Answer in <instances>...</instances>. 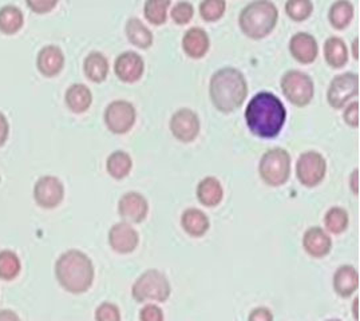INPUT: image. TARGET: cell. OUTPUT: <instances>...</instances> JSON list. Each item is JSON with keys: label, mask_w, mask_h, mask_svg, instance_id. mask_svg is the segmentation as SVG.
<instances>
[{"label": "cell", "mask_w": 360, "mask_h": 321, "mask_svg": "<svg viewBox=\"0 0 360 321\" xmlns=\"http://www.w3.org/2000/svg\"><path fill=\"white\" fill-rule=\"evenodd\" d=\"M287 119V110L278 97L268 91L257 93L245 109V121L250 131L262 138H275Z\"/></svg>", "instance_id": "1"}, {"label": "cell", "mask_w": 360, "mask_h": 321, "mask_svg": "<svg viewBox=\"0 0 360 321\" xmlns=\"http://www.w3.org/2000/svg\"><path fill=\"white\" fill-rule=\"evenodd\" d=\"M94 264L91 258L78 249L63 251L56 263V277L60 287L70 294L87 292L94 281Z\"/></svg>", "instance_id": "2"}, {"label": "cell", "mask_w": 360, "mask_h": 321, "mask_svg": "<svg viewBox=\"0 0 360 321\" xmlns=\"http://www.w3.org/2000/svg\"><path fill=\"white\" fill-rule=\"evenodd\" d=\"M209 94L213 105L220 112H235L247 98V79L244 74L235 67H224L212 75Z\"/></svg>", "instance_id": "3"}, {"label": "cell", "mask_w": 360, "mask_h": 321, "mask_svg": "<svg viewBox=\"0 0 360 321\" xmlns=\"http://www.w3.org/2000/svg\"><path fill=\"white\" fill-rule=\"evenodd\" d=\"M278 11L268 0H255L247 4L238 18L243 32L252 39L265 38L276 26Z\"/></svg>", "instance_id": "4"}, {"label": "cell", "mask_w": 360, "mask_h": 321, "mask_svg": "<svg viewBox=\"0 0 360 321\" xmlns=\"http://www.w3.org/2000/svg\"><path fill=\"white\" fill-rule=\"evenodd\" d=\"M172 294V287L167 276L157 270L149 269L143 272L139 279L136 280L131 294L136 301L145 303V301H157L165 303Z\"/></svg>", "instance_id": "5"}, {"label": "cell", "mask_w": 360, "mask_h": 321, "mask_svg": "<svg viewBox=\"0 0 360 321\" xmlns=\"http://www.w3.org/2000/svg\"><path fill=\"white\" fill-rule=\"evenodd\" d=\"M263 181L271 186H281L291 174V155L283 148H274L265 152L259 164Z\"/></svg>", "instance_id": "6"}, {"label": "cell", "mask_w": 360, "mask_h": 321, "mask_svg": "<svg viewBox=\"0 0 360 321\" xmlns=\"http://www.w3.org/2000/svg\"><path fill=\"white\" fill-rule=\"evenodd\" d=\"M281 90L291 103L303 107L314 98L315 84L307 72L288 70L281 78Z\"/></svg>", "instance_id": "7"}, {"label": "cell", "mask_w": 360, "mask_h": 321, "mask_svg": "<svg viewBox=\"0 0 360 321\" xmlns=\"http://www.w3.org/2000/svg\"><path fill=\"white\" fill-rule=\"evenodd\" d=\"M327 171L326 158L318 152L300 154L296 162V176L308 188H314L324 180Z\"/></svg>", "instance_id": "8"}, {"label": "cell", "mask_w": 360, "mask_h": 321, "mask_svg": "<svg viewBox=\"0 0 360 321\" xmlns=\"http://www.w3.org/2000/svg\"><path fill=\"white\" fill-rule=\"evenodd\" d=\"M359 93V75L347 71L333 78L327 91V100L333 109H342L347 100L358 96Z\"/></svg>", "instance_id": "9"}, {"label": "cell", "mask_w": 360, "mask_h": 321, "mask_svg": "<svg viewBox=\"0 0 360 321\" xmlns=\"http://www.w3.org/2000/svg\"><path fill=\"white\" fill-rule=\"evenodd\" d=\"M137 119V112L133 103L127 100H112L105 110V122L115 134L127 133Z\"/></svg>", "instance_id": "10"}, {"label": "cell", "mask_w": 360, "mask_h": 321, "mask_svg": "<svg viewBox=\"0 0 360 321\" xmlns=\"http://www.w3.org/2000/svg\"><path fill=\"white\" fill-rule=\"evenodd\" d=\"M65 196V185L56 176H42L34 186V197L43 208H56Z\"/></svg>", "instance_id": "11"}, {"label": "cell", "mask_w": 360, "mask_h": 321, "mask_svg": "<svg viewBox=\"0 0 360 321\" xmlns=\"http://www.w3.org/2000/svg\"><path fill=\"white\" fill-rule=\"evenodd\" d=\"M170 130L181 142H192L200 133V118L191 109H180L172 115Z\"/></svg>", "instance_id": "12"}, {"label": "cell", "mask_w": 360, "mask_h": 321, "mask_svg": "<svg viewBox=\"0 0 360 321\" xmlns=\"http://www.w3.org/2000/svg\"><path fill=\"white\" fill-rule=\"evenodd\" d=\"M114 70L121 81L133 84L141 79L145 71V62L139 53L125 51L117 56L114 62Z\"/></svg>", "instance_id": "13"}, {"label": "cell", "mask_w": 360, "mask_h": 321, "mask_svg": "<svg viewBox=\"0 0 360 321\" xmlns=\"http://www.w3.org/2000/svg\"><path fill=\"white\" fill-rule=\"evenodd\" d=\"M109 244L117 253L127 254L136 251L139 244V232L127 223H118L111 226Z\"/></svg>", "instance_id": "14"}, {"label": "cell", "mask_w": 360, "mask_h": 321, "mask_svg": "<svg viewBox=\"0 0 360 321\" xmlns=\"http://www.w3.org/2000/svg\"><path fill=\"white\" fill-rule=\"evenodd\" d=\"M120 216L130 223H142L149 211L148 199L139 192H129L118 202Z\"/></svg>", "instance_id": "15"}, {"label": "cell", "mask_w": 360, "mask_h": 321, "mask_svg": "<svg viewBox=\"0 0 360 321\" xmlns=\"http://www.w3.org/2000/svg\"><path fill=\"white\" fill-rule=\"evenodd\" d=\"M303 248L314 258H323L333 249V238L319 226L309 228L303 236Z\"/></svg>", "instance_id": "16"}, {"label": "cell", "mask_w": 360, "mask_h": 321, "mask_svg": "<svg viewBox=\"0 0 360 321\" xmlns=\"http://www.w3.org/2000/svg\"><path fill=\"white\" fill-rule=\"evenodd\" d=\"M290 51L297 62L312 63L318 56V41L308 32H296L290 41Z\"/></svg>", "instance_id": "17"}, {"label": "cell", "mask_w": 360, "mask_h": 321, "mask_svg": "<svg viewBox=\"0 0 360 321\" xmlns=\"http://www.w3.org/2000/svg\"><path fill=\"white\" fill-rule=\"evenodd\" d=\"M37 66L46 77L56 75L65 66V54L56 44H47L38 53Z\"/></svg>", "instance_id": "18"}, {"label": "cell", "mask_w": 360, "mask_h": 321, "mask_svg": "<svg viewBox=\"0 0 360 321\" xmlns=\"http://www.w3.org/2000/svg\"><path fill=\"white\" fill-rule=\"evenodd\" d=\"M209 46V35L204 28H189L182 38V48L185 54L194 59H200L205 55L208 53Z\"/></svg>", "instance_id": "19"}, {"label": "cell", "mask_w": 360, "mask_h": 321, "mask_svg": "<svg viewBox=\"0 0 360 321\" xmlns=\"http://www.w3.org/2000/svg\"><path fill=\"white\" fill-rule=\"evenodd\" d=\"M333 289L342 297H349L359 288V273L352 266H339L333 275Z\"/></svg>", "instance_id": "20"}, {"label": "cell", "mask_w": 360, "mask_h": 321, "mask_svg": "<svg viewBox=\"0 0 360 321\" xmlns=\"http://www.w3.org/2000/svg\"><path fill=\"white\" fill-rule=\"evenodd\" d=\"M182 229L192 237H202L209 229L208 216L202 210L189 208L181 216Z\"/></svg>", "instance_id": "21"}, {"label": "cell", "mask_w": 360, "mask_h": 321, "mask_svg": "<svg viewBox=\"0 0 360 321\" xmlns=\"http://www.w3.org/2000/svg\"><path fill=\"white\" fill-rule=\"evenodd\" d=\"M224 189L221 182L216 177H205L198 182L197 186V198L205 207H216L222 201Z\"/></svg>", "instance_id": "22"}, {"label": "cell", "mask_w": 360, "mask_h": 321, "mask_svg": "<svg viewBox=\"0 0 360 321\" xmlns=\"http://www.w3.org/2000/svg\"><path fill=\"white\" fill-rule=\"evenodd\" d=\"M65 99L71 112H84L90 107L93 102V94L86 84H72L66 90Z\"/></svg>", "instance_id": "23"}, {"label": "cell", "mask_w": 360, "mask_h": 321, "mask_svg": "<svg viewBox=\"0 0 360 321\" xmlns=\"http://www.w3.org/2000/svg\"><path fill=\"white\" fill-rule=\"evenodd\" d=\"M84 74L93 82H103L109 74V60L99 51H91L84 58Z\"/></svg>", "instance_id": "24"}, {"label": "cell", "mask_w": 360, "mask_h": 321, "mask_svg": "<svg viewBox=\"0 0 360 321\" xmlns=\"http://www.w3.org/2000/svg\"><path fill=\"white\" fill-rule=\"evenodd\" d=\"M324 56L331 67H343L348 60V50L345 41L338 37H330L324 43Z\"/></svg>", "instance_id": "25"}, {"label": "cell", "mask_w": 360, "mask_h": 321, "mask_svg": "<svg viewBox=\"0 0 360 321\" xmlns=\"http://www.w3.org/2000/svg\"><path fill=\"white\" fill-rule=\"evenodd\" d=\"M127 39L139 48H149L153 44V32L139 18H130L126 22Z\"/></svg>", "instance_id": "26"}, {"label": "cell", "mask_w": 360, "mask_h": 321, "mask_svg": "<svg viewBox=\"0 0 360 321\" xmlns=\"http://www.w3.org/2000/svg\"><path fill=\"white\" fill-rule=\"evenodd\" d=\"M106 168L111 177L117 180H122L126 176H129L130 170L133 168V159L130 154L124 150H117L108 157Z\"/></svg>", "instance_id": "27"}, {"label": "cell", "mask_w": 360, "mask_h": 321, "mask_svg": "<svg viewBox=\"0 0 360 321\" xmlns=\"http://www.w3.org/2000/svg\"><path fill=\"white\" fill-rule=\"evenodd\" d=\"M25 16L15 4H6L0 8V30L6 34H14L23 26Z\"/></svg>", "instance_id": "28"}, {"label": "cell", "mask_w": 360, "mask_h": 321, "mask_svg": "<svg viewBox=\"0 0 360 321\" xmlns=\"http://www.w3.org/2000/svg\"><path fill=\"white\" fill-rule=\"evenodd\" d=\"M352 18H354V6L348 0L335 1L328 13V19L331 25L338 30L346 28L352 20Z\"/></svg>", "instance_id": "29"}, {"label": "cell", "mask_w": 360, "mask_h": 321, "mask_svg": "<svg viewBox=\"0 0 360 321\" xmlns=\"http://www.w3.org/2000/svg\"><path fill=\"white\" fill-rule=\"evenodd\" d=\"M22 269L19 256L14 251L3 249L0 251V279L10 281L14 280Z\"/></svg>", "instance_id": "30"}, {"label": "cell", "mask_w": 360, "mask_h": 321, "mask_svg": "<svg viewBox=\"0 0 360 321\" xmlns=\"http://www.w3.org/2000/svg\"><path fill=\"white\" fill-rule=\"evenodd\" d=\"M348 213L340 207H333L324 216V225L333 235H340L348 228Z\"/></svg>", "instance_id": "31"}, {"label": "cell", "mask_w": 360, "mask_h": 321, "mask_svg": "<svg viewBox=\"0 0 360 321\" xmlns=\"http://www.w3.org/2000/svg\"><path fill=\"white\" fill-rule=\"evenodd\" d=\"M169 6L170 0H148L143 7L145 18L153 25H164L167 22Z\"/></svg>", "instance_id": "32"}, {"label": "cell", "mask_w": 360, "mask_h": 321, "mask_svg": "<svg viewBox=\"0 0 360 321\" xmlns=\"http://www.w3.org/2000/svg\"><path fill=\"white\" fill-rule=\"evenodd\" d=\"M285 11L293 20L302 22L311 16L314 4L311 0H288L285 3Z\"/></svg>", "instance_id": "33"}, {"label": "cell", "mask_w": 360, "mask_h": 321, "mask_svg": "<svg viewBox=\"0 0 360 321\" xmlns=\"http://www.w3.org/2000/svg\"><path fill=\"white\" fill-rule=\"evenodd\" d=\"M226 8L225 0H204L200 3V14L207 22L220 19Z\"/></svg>", "instance_id": "34"}, {"label": "cell", "mask_w": 360, "mask_h": 321, "mask_svg": "<svg viewBox=\"0 0 360 321\" xmlns=\"http://www.w3.org/2000/svg\"><path fill=\"white\" fill-rule=\"evenodd\" d=\"M194 15L193 4L191 1H177L172 8V18L177 25H186Z\"/></svg>", "instance_id": "35"}, {"label": "cell", "mask_w": 360, "mask_h": 321, "mask_svg": "<svg viewBox=\"0 0 360 321\" xmlns=\"http://www.w3.org/2000/svg\"><path fill=\"white\" fill-rule=\"evenodd\" d=\"M96 321H121V310L114 303L105 301L96 309Z\"/></svg>", "instance_id": "36"}, {"label": "cell", "mask_w": 360, "mask_h": 321, "mask_svg": "<svg viewBox=\"0 0 360 321\" xmlns=\"http://www.w3.org/2000/svg\"><path fill=\"white\" fill-rule=\"evenodd\" d=\"M164 310L155 304H146L139 312V321H164Z\"/></svg>", "instance_id": "37"}, {"label": "cell", "mask_w": 360, "mask_h": 321, "mask_svg": "<svg viewBox=\"0 0 360 321\" xmlns=\"http://www.w3.org/2000/svg\"><path fill=\"white\" fill-rule=\"evenodd\" d=\"M343 118H345V122L352 127L359 126V102L358 100L347 106L346 110L343 112Z\"/></svg>", "instance_id": "38"}, {"label": "cell", "mask_w": 360, "mask_h": 321, "mask_svg": "<svg viewBox=\"0 0 360 321\" xmlns=\"http://www.w3.org/2000/svg\"><path fill=\"white\" fill-rule=\"evenodd\" d=\"M248 321H274V313L269 308H255L250 313Z\"/></svg>", "instance_id": "39"}, {"label": "cell", "mask_w": 360, "mask_h": 321, "mask_svg": "<svg viewBox=\"0 0 360 321\" xmlns=\"http://www.w3.org/2000/svg\"><path fill=\"white\" fill-rule=\"evenodd\" d=\"M28 7L37 13H47L56 6V0H27Z\"/></svg>", "instance_id": "40"}, {"label": "cell", "mask_w": 360, "mask_h": 321, "mask_svg": "<svg viewBox=\"0 0 360 321\" xmlns=\"http://www.w3.org/2000/svg\"><path fill=\"white\" fill-rule=\"evenodd\" d=\"M8 130H10V125L8 121L6 118V115L0 112V145L4 143V140H7L8 136Z\"/></svg>", "instance_id": "41"}, {"label": "cell", "mask_w": 360, "mask_h": 321, "mask_svg": "<svg viewBox=\"0 0 360 321\" xmlns=\"http://www.w3.org/2000/svg\"><path fill=\"white\" fill-rule=\"evenodd\" d=\"M0 321H22L13 309H0Z\"/></svg>", "instance_id": "42"}, {"label": "cell", "mask_w": 360, "mask_h": 321, "mask_svg": "<svg viewBox=\"0 0 360 321\" xmlns=\"http://www.w3.org/2000/svg\"><path fill=\"white\" fill-rule=\"evenodd\" d=\"M359 169H355L354 170V173H352V176H351V189H352V192H354V195H359Z\"/></svg>", "instance_id": "43"}, {"label": "cell", "mask_w": 360, "mask_h": 321, "mask_svg": "<svg viewBox=\"0 0 360 321\" xmlns=\"http://www.w3.org/2000/svg\"><path fill=\"white\" fill-rule=\"evenodd\" d=\"M358 43H359V38H355L354 43H352V48H354V58L358 60L359 59V51H358Z\"/></svg>", "instance_id": "44"}, {"label": "cell", "mask_w": 360, "mask_h": 321, "mask_svg": "<svg viewBox=\"0 0 360 321\" xmlns=\"http://www.w3.org/2000/svg\"><path fill=\"white\" fill-rule=\"evenodd\" d=\"M327 321H342V320H339V319H331V320H327Z\"/></svg>", "instance_id": "45"}]
</instances>
